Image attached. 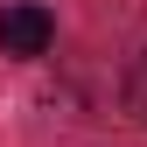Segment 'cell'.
<instances>
[{"instance_id": "6da1fadb", "label": "cell", "mask_w": 147, "mask_h": 147, "mask_svg": "<svg viewBox=\"0 0 147 147\" xmlns=\"http://www.w3.org/2000/svg\"><path fill=\"white\" fill-rule=\"evenodd\" d=\"M56 42V14L21 0V7H0V49L7 56H42V49Z\"/></svg>"}, {"instance_id": "7a4b0ae2", "label": "cell", "mask_w": 147, "mask_h": 147, "mask_svg": "<svg viewBox=\"0 0 147 147\" xmlns=\"http://www.w3.org/2000/svg\"><path fill=\"white\" fill-rule=\"evenodd\" d=\"M119 91H126V112H133V119H147V49H140V63L126 70V84H119Z\"/></svg>"}]
</instances>
